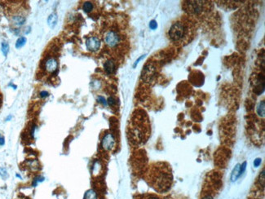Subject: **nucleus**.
Listing matches in <instances>:
<instances>
[{"instance_id": "f257e3e1", "label": "nucleus", "mask_w": 265, "mask_h": 199, "mask_svg": "<svg viewBox=\"0 0 265 199\" xmlns=\"http://www.w3.org/2000/svg\"><path fill=\"white\" fill-rule=\"evenodd\" d=\"M195 27L189 18L182 17L172 24L167 32V36L173 44L178 46H185L193 39Z\"/></svg>"}, {"instance_id": "f03ea898", "label": "nucleus", "mask_w": 265, "mask_h": 199, "mask_svg": "<svg viewBox=\"0 0 265 199\" xmlns=\"http://www.w3.org/2000/svg\"><path fill=\"white\" fill-rule=\"evenodd\" d=\"M150 132L148 118L144 113L135 114L129 127V136L135 144H140L146 141Z\"/></svg>"}, {"instance_id": "7ed1b4c3", "label": "nucleus", "mask_w": 265, "mask_h": 199, "mask_svg": "<svg viewBox=\"0 0 265 199\" xmlns=\"http://www.w3.org/2000/svg\"><path fill=\"white\" fill-rule=\"evenodd\" d=\"M171 167L166 163H157L153 167L151 172L150 181L153 187L159 192H166L171 188L172 184Z\"/></svg>"}, {"instance_id": "20e7f679", "label": "nucleus", "mask_w": 265, "mask_h": 199, "mask_svg": "<svg viewBox=\"0 0 265 199\" xmlns=\"http://www.w3.org/2000/svg\"><path fill=\"white\" fill-rule=\"evenodd\" d=\"M104 41L105 45L109 49H115L122 43V37L118 31L114 29H109L105 34Z\"/></svg>"}, {"instance_id": "39448f33", "label": "nucleus", "mask_w": 265, "mask_h": 199, "mask_svg": "<svg viewBox=\"0 0 265 199\" xmlns=\"http://www.w3.org/2000/svg\"><path fill=\"white\" fill-rule=\"evenodd\" d=\"M101 145L103 149L107 151L112 150L115 145V139L110 133H107L102 139Z\"/></svg>"}, {"instance_id": "423d86ee", "label": "nucleus", "mask_w": 265, "mask_h": 199, "mask_svg": "<svg viewBox=\"0 0 265 199\" xmlns=\"http://www.w3.org/2000/svg\"><path fill=\"white\" fill-rule=\"evenodd\" d=\"M100 44H101V42L100 40V38L98 37H96V36L88 38L87 41H86L87 48L91 52L98 51L100 49Z\"/></svg>"}, {"instance_id": "0eeeda50", "label": "nucleus", "mask_w": 265, "mask_h": 199, "mask_svg": "<svg viewBox=\"0 0 265 199\" xmlns=\"http://www.w3.org/2000/svg\"><path fill=\"white\" fill-rule=\"evenodd\" d=\"M58 68V62L55 58H49L45 63V69L47 72L54 73Z\"/></svg>"}, {"instance_id": "6e6552de", "label": "nucleus", "mask_w": 265, "mask_h": 199, "mask_svg": "<svg viewBox=\"0 0 265 199\" xmlns=\"http://www.w3.org/2000/svg\"><path fill=\"white\" fill-rule=\"evenodd\" d=\"M104 69L108 74H114L115 72V69H116V65H115L114 61L113 60H108L104 64Z\"/></svg>"}, {"instance_id": "1a4fd4ad", "label": "nucleus", "mask_w": 265, "mask_h": 199, "mask_svg": "<svg viewBox=\"0 0 265 199\" xmlns=\"http://www.w3.org/2000/svg\"><path fill=\"white\" fill-rule=\"evenodd\" d=\"M241 165L237 164L236 167L233 169V172H232V176H231V179L232 181H236L239 176H241Z\"/></svg>"}, {"instance_id": "9d476101", "label": "nucleus", "mask_w": 265, "mask_h": 199, "mask_svg": "<svg viewBox=\"0 0 265 199\" xmlns=\"http://www.w3.org/2000/svg\"><path fill=\"white\" fill-rule=\"evenodd\" d=\"M25 18L23 16L17 15L12 17V23L16 26H21L25 23Z\"/></svg>"}, {"instance_id": "9b49d317", "label": "nucleus", "mask_w": 265, "mask_h": 199, "mask_svg": "<svg viewBox=\"0 0 265 199\" xmlns=\"http://www.w3.org/2000/svg\"><path fill=\"white\" fill-rule=\"evenodd\" d=\"M56 22H57V15L55 14V13H52V14L50 15L48 18H47L48 26L51 28H54L55 25H56Z\"/></svg>"}, {"instance_id": "f8f14e48", "label": "nucleus", "mask_w": 265, "mask_h": 199, "mask_svg": "<svg viewBox=\"0 0 265 199\" xmlns=\"http://www.w3.org/2000/svg\"><path fill=\"white\" fill-rule=\"evenodd\" d=\"M264 101H262L259 102V105L257 107V113L260 117H264Z\"/></svg>"}, {"instance_id": "ddd939ff", "label": "nucleus", "mask_w": 265, "mask_h": 199, "mask_svg": "<svg viewBox=\"0 0 265 199\" xmlns=\"http://www.w3.org/2000/svg\"><path fill=\"white\" fill-rule=\"evenodd\" d=\"M93 4L91 2H85L83 6H82V8L85 12H91L93 10Z\"/></svg>"}, {"instance_id": "4468645a", "label": "nucleus", "mask_w": 265, "mask_h": 199, "mask_svg": "<svg viewBox=\"0 0 265 199\" xmlns=\"http://www.w3.org/2000/svg\"><path fill=\"white\" fill-rule=\"evenodd\" d=\"M85 199H97L96 193L94 190H88L85 194Z\"/></svg>"}, {"instance_id": "2eb2a0df", "label": "nucleus", "mask_w": 265, "mask_h": 199, "mask_svg": "<svg viewBox=\"0 0 265 199\" xmlns=\"http://www.w3.org/2000/svg\"><path fill=\"white\" fill-rule=\"evenodd\" d=\"M26 43V38L25 37H20L16 41V48H20V47H22Z\"/></svg>"}, {"instance_id": "dca6fc26", "label": "nucleus", "mask_w": 265, "mask_h": 199, "mask_svg": "<svg viewBox=\"0 0 265 199\" xmlns=\"http://www.w3.org/2000/svg\"><path fill=\"white\" fill-rule=\"evenodd\" d=\"M1 48H2V52L3 53V55L7 56V53L9 52V45L6 42H3L2 43V46H1Z\"/></svg>"}, {"instance_id": "f3484780", "label": "nucleus", "mask_w": 265, "mask_h": 199, "mask_svg": "<svg viewBox=\"0 0 265 199\" xmlns=\"http://www.w3.org/2000/svg\"><path fill=\"white\" fill-rule=\"evenodd\" d=\"M0 176L3 178V179H7V172L6 169H4V168H0Z\"/></svg>"}, {"instance_id": "a211bd4d", "label": "nucleus", "mask_w": 265, "mask_h": 199, "mask_svg": "<svg viewBox=\"0 0 265 199\" xmlns=\"http://www.w3.org/2000/svg\"><path fill=\"white\" fill-rule=\"evenodd\" d=\"M149 27L151 29H155L157 27V24L155 20H152L151 22L149 23Z\"/></svg>"}, {"instance_id": "6ab92c4d", "label": "nucleus", "mask_w": 265, "mask_h": 199, "mask_svg": "<svg viewBox=\"0 0 265 199\" xmlns=\"http://www.w3.org/2000/svg\"><path fill=\"white\" fill-rule=\"evenodd\" d=\"M98 101H99L100 103L104 104V105H107V101H105V99L104 97H102V96H99L98 97Z\"/></svg>"}, {"instance_id": "aec40b11", "label": "nucleus", "mask_w": 265, "mask_h": 199, "mask_svg": "<svg viewBox=\"0 0 265 199\" xmlns=\"http://www.w3.org/2000/svg\"><path fill=\"white\" fill-rule=\"evenodd\" d=\"M108 103H109V104L110 105V106H113V105H114V104H115V100H114V97H112V96H111V97H109V98L108 99Z\"/></svg>"}, {"instance_id": "412c9836", "label": "nucleus", "mask_w": 265, "mask_h": 199, "mask_svg": "<svg viewBox=\"0 0 265 199\" xmlns=\"http://www.w3.org/2000/svg\"><path fill=\"white\" fill-rule=\"evenodd\" d=\"M39 95H40V97H42V98H45V97H47L49 95V93L46 92V91H43V92H41Z\"/></svg>"}, {"instance_id": "4be33fe9", "label": "nucleus", "mask_w": 265, "mask_h": 199, "mask_svg": "<svg viewBox=\"0 0 265 199\" xmlns=\"http://www.w3.org/2000/svg\"><path fill=\"white\" fill-rule=\"evenodd\" d=\"M260 164H261V159L257 158L255 160V162H254V166H255V167H258Z\"/></svg>"}, {"instance_id": "5701e85b", "label": "nucleus", "mask_w": 265, "mask_h": 199, "mask_svg": "<svg viewBox=\"0 0 265 199\" xmlns=\"http://www.w3.org/2000/svg\"><path fill=\"white\" fill-rule=\"evenodd\" d=\"M5 143V140H4V137H3L1 134H0V146L1 145H3Z\"/></svg>"}, {"instance_id": "b1692460", "label": "nucleus", "mask_w": 265, "mask_h": 199, "mask_svg": "<svg viewBox=\"0 0 265 199\" xmlns=\"http://www.w3.org/2000/svg\"><path fill=\"white\" fill-rule=\"evenodd\" d=\"M144 56H145V55H143V56H140V58H139V59H138V60H136V61H135V63L134 64V67H135L137 65H138V63H139V61H140V60H142L143 58H144Z\"/></svg>"}, {"instance_id": "393cba45", "label": "nucleus", "mask_w": 265, "mask_h": 199, "mask_svg": "<svg viewBox=\"0 0 265 199\" xmlns=\"http://www.w3.org/2000/svg\"><path fill=\"white\" fill-rule=\"evenodd\" d=\"M145 199H158L157 197H154V196H149L148 197H146Z\"/></svg>"}, {"instance_id": "a878e982", "label": "nucleus", "mask_w": 265, "mask_h": 199, "mask_svg": "<svg viewBox=\"0 0 265 199\" xmlns=\"http://www.w3.org/2000/svg\"><path fill=\"white\" fill-rule=\"evenodd\" d=\"M202 199H214V198H213L212 197L210 196V195H207V196L204 197Z\"/></svg>"}]
</instances>
